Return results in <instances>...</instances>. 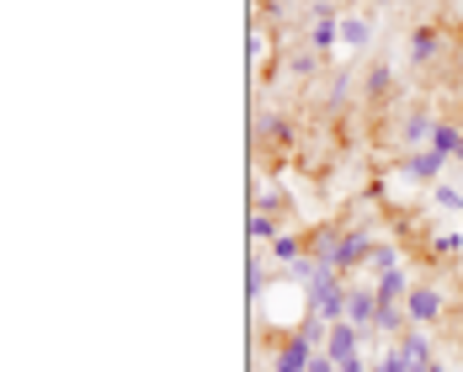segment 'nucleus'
Listing matches in <instances>:
<instances>
[{"label":"nucleus","instance_id":"1a4fd4ad","mask_svg":"<svg viewBox=\"0 0 463 372\" xmlns=\"http://www.w3.org/2000/svg\"><path fill=\"white\" fill-rule=\"evenodd\" d=\"M368 43H373L368 16H341V48H368Z\"/></svg>","mask_w":463,"mask_h":372},{"label":"nucleus","instance_id":"9d476101","mask_svg":"<svg viewBox=\"0 0 463 372\" xmlns=\"http://www.w3.org/2000/svg\"><path fill=\"white\" fill-rule=\"evenodd\" d=\"M437 171H442V154H437V149H426V154H411V160H405V176H411V181H431Z\"/></svg>","mask_w":463,"mask_h":372},{"label":"nucleus","instance_id":"f3484780","mask_svg":"<svg viewBox=\"0 0 463 372\" xmlns=\"http://www.w3.org/2000/svg\"><path fill=\"white\" fill-rule=\"evenodd\" d=\"M431 202L448 208V213H463V191L458 186H431Z\"/></svg>","mask_w":463,"mask_h":372},{"label":"nucleus","instance_id":"f8f14e48","mask_svg":"<svg viewBox=\"0 0 463 372\" xmlns=\"http://www.w3.org/2000/svg\"><path fill=\"white\" fill-rule=\"evenodd\" d=\"M437 43H442L437 27H420L416 38H411V64H431V59H437Z\"/></svg>","mask_w":463,"mask_h":372},{"label":"nucleus","instance_id":"4468645a","mask_svg":"<svg viewBox=\"0 0 463 372\" xmlns=\"http://www.w3.org/2000/svg\"><path fill=\"white\" fill-rule=\"evenodd\" d=\"M405 320H411V314H405L400 303H378V320H373V325L389 330V335H400V330H405Z\"/></svg>","mask_w":463,"mask_h":372},{"label":"nucleus","instance_id":"6ab92c4d","mask_svg":"<svg viewBox=\"0 0 463 372\" xmlns=\"http://www.w3.org/2000/svg\"><path fill=\"white\" fill-rule=\"evenodd\" d=\"M250 239H278V224L267 213H250Z\"/></svg>","mask_w":463,"mask_h":372},{"label":"nucleus","instance_id":"4be33fe9","mask_svg":"<svg viewBox=\"0 0 463 372\" xmlns=\"http://www.w3.org/2000/svg\"><path fill=\"white\" fill-rule=\"evenodd\" d=\"M341 372H368V362H363V357H352V362H341Z\"/></svg>","mask_w":463,"mask_h":372},{"label":"nucleus","instance_id":"20e7f679","mask_svg":"<svg viewBox=\"0 0 463 372\" xmlns=\"http://www.w3.org/2000/svg\"><path fill=\"white\" fill-rule=\"evenodd\" d=\"M405 314H411L416 325H437V320H442V293H437V287H411Z\"/></svg>","mask_w":463,"mask_h":372},{"label":"nucleus","instance_id":"5701e85b","mask_svg":"<svg viewBox=\"0 0 463 372\" xmlns=\"http://www.w3.org/2000/svg\"><path fill=\"white\" fill-rule=\"evenodd\" d=\"M431 372H448V367H431Z\"/></svg>","mask_w":463,"mask_h":372},{"label":"nucleus","instance_id":"7ed1b4c3","mask_svg":"<svg viewBox=\"0 0 463 372\" xmlns=\"http://www.w3.org/2000/svg\"><path fill=\"white\" fill-rule=\"evenodd\" d=\"M394 351H400V362H405V372H431L437 362H431V340L420 335V330H411V335H400L394 340Z\"/></svg>","mask_w":463,"mask_h":372},{"label":"nucleus","instance_id":"f03ea898","mask_svg":"<svg viewBox=\"0 0 463 372\" xmlns=\"http://www.w3.org/2000/svg\"><path fill=\"white\" fill-rule=\"evenodd\" d=\"M325 357L330 362H352V357H363V330L357 325H325Z\"/></svg>","mask_w":463,"mask_h":372},{"label":"nucleus","instance_id":"2eb2a0df","mask_svg":"<svg viewBox=\"0 0 463 372\" xmlns=\"http://www.w3.org/2000/svg\"><path fill=\"white\" fill-rule=\"evenodd\" d=\"M431 128H437V123H431L426 112H411V117H405V144H426L431 139Z\"/></svg>","mask_w":463,"mask_h":372},{"label":"nucleus","instance_id":"ddd939ff","mask_svg":"<svg viewBox=\"0 0 463 372\" xmlns=\"http://www.w3.org/2000/svg\"><path fill=\"white\" fill-rule=\"evenodd\" d=\"M431 149H437L442 160H448V154H463V134L448 128V123H437V128H431Z\"/></svg>","mask_w":463,"mask_h":372},{"label":"nucleus","instance_id":"423d86ee","mask_svg":"<svg viewBox=\"0 0 463 372\" xmlns=\"http://www.w3.org/2000/svg\"><path fill=\"white\" fill-rule=\"evenodd\" d=\"M368 256H373L368 234H341V245H335V272H352V266H363Z\"/></svg>","mask_w":463,"mask_h":372},{"label":"nucleus","instance_id":"f257e3e1","mask_svg":"<svg viewBox=\"0 0 463 372\" xmlns=\"http://www.w3.org/2000/svg\"><path fill=\"white\" fill-rule=\"evenodd\" d=\"M309 303H315V320L320 325H341L346 320V287H341V272H330L325 266L315 287H309Z\"/></svg>","mask_w":463,"mask_h":372},{"label":"nucleus","instance_id":"aec40b11","mask_svg":"<svg viewBox=\"0 0 463 372\" xmlns=\"http://www.w3.org/2000/svg\"><path fill=\"white\" fill-rule=\"evenodd\" d=\"M437 256H463V234H437Z\"/></svg>","mask_w":463,"mask_h":372},{"label":"nucleus","instance_id":"412c9836","mask_svg":"<svg viewBox=\"0 0 463 372\" xmlns=\"http://www.w3.org/2000/svg\"><path fill=\"white\" fill-rule=\"evenodd\" d=\"M378 372H405V362H400V351H394V346L383 351V362H378Z\"/></svg>","mask_w":463,"mask_h":372},{"label":"nucleus","instance_id":"9b49d317","mask_svg":"<svg viewBox=\"0 0 463 372\" xmlns=\"http://www.w3.org/2000/svg\"><path fill=\"white\" fill-rule=\"evenodd\" d=\"M400 298H411V293H405V266L378 272V303H400Z\"/></svg>","mask_w":463,"mask_h":372},{"label":"nucleus","instance_id":"0eeeda50","mask_svg":"<svg viewBox=\"0 0 463 372\" xmlns=\"http://www.w3.org/2000/svg\"><path fill=\"white\" fill-rule=\"evenodd\" d=\"M309 362H315V340H304V335H293L278 351V372H309Z\"/></svg>","mask_w":463,"mask_h":372},{"label":"nucleus","instance_id":"a211bd4d","mask_svg":"<svg viewBox=\"0 0 463 372\" xmlns=\"http://www.w3.org/2000/svg\"><path fill=\"white\" fill-rule=\"evenodd\" d=\"M389 86H394V70H389V64H378V70L368 75V96H389Z\"/></svg>","mask_w":463,"mask_h":372},{"label":"nucleus","instance_id":"39448f33","mask_svg":"<svg viewBox=\"0 0 463 372\" xmlns=\"http://www.w3.org/2000/svg\"><path fill=\"white\" fill-rule=\"evenodd\" d=\"M378 320V293H363V287H346V325H357L363 335Z\"/></svg>","mask_w":463,"mask_h":372},{"label":"nucleus","instance_id":"dca6fc26","mask_svg":"<svg viewBox=\"0 0 463 372\" xmlns=\"http://www.w3.org/2000/svg\"><path fill=\"white\" fill-rule=\"evenodd\" d=\"M272 256L288 261V266H298V261H304V245H298L293 234H278V239H272Z\"/></svg>","mask_w":463,"mask_h":372},{"label":"nucleus","instance_id":"6e6552de","mask_svg":"<svg viewBox=\"0 0 463 372\" xmlns=\"http://www.w3.org/2000/svg\"><path fill=\"white\" fill-rule=\"evenodd\" d=\"M309 43L315 48H335L341 43V16H335V5H320V11H315V33H309Z\"/></svg>","mask_w":463,"mask_h":372}]
</instances>
